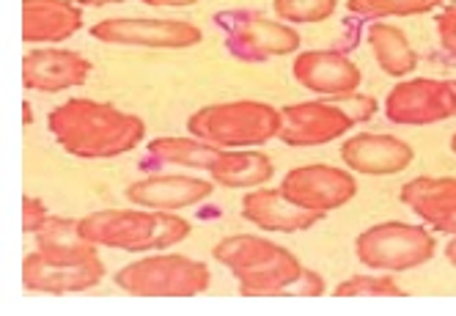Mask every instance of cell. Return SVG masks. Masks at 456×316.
Masks as SVG:
<instances>
[{"label":"cell","instance_id":"obj_1","mask_svg":"<svg viewBox=\"0 0 456 316\" xmlns=\"http://www.w3.org/2000/svg\"><path fill=\"white\" fill-rule=\"evenodd\" d=\"M47 126L63 151L80 160H113L146 138L141 116L96 100H69L47 116Z\"/></svg>","mask_w":456,"mask_h":316},{"label":"cell","instance_id":"obj_2","mask_svg":"<svg viewBox=\"0 0 456 316\" xmlns=\"http://www.w3.org/2000/svg\"><path fill=\"white\" fill-rule=\"evenodd\" d=\"M212 256L240 280L245 297H281L305 270L291 250L256 234L220 239Z\"/></svg>","mask_w":456,"mask_h":316},{"label":"cell","instance_id":"obj_3","mask_svg":"<svg viewBox=\"0 0 456 316\" xmlns=\"http://www.w3.org/2000/svg\"><path fill=\"white\" fill-rule=\"evenodd\" d=\"M192 226L184 217L162 209H102L80 217V234L96 247L129 253L166 250L187 239Z\"/></svg>","mask_w":456,"mask_h":316},{"label":"cell","instance_id":"obj_4","mask_svg":"<svg viewBox=\"0 0 456 316\" xmlns=\"http://www.w3.org/2000/svg\"><path fill=\"white\" fill-rule=\"evenodd\" d=\"M281 110L258 100L217 102L195 110L187 118V133L220 149L262 146L278 138Z\"/></svg>","mask_w":456,"mask_h":316},{"label":"cell","instance_id":"obj_5","mask_svg":"<svg viewBox=\"0 0 456 316\" xmlns=\"http://www.w3.org/2000/svg\"><path fill=\"white\" fill-rule=\"evenodd\" d=\"M212 272L204 262L182 253H159L116 272L118 289L135 297H192L209 289Z\"/></svg>","mask_w":456,"mask_h":316},{"label":"cell","instance_id":"obj_6","mask_svg":"<svg viewBox=\"0 0 456 316\" xmlns=\"http://www.w3.org/2000/svg\"><path fill=\"white\" fill-rule=\"evenodd\" d=\"M435 237L412 223H377L354 239V253L363 267L379 272H407L435 259Z\"/></svg>","mask_w":456,"mask_h":316},{"label":"cell","instance_id":"obj_7","mask_svg":"<svg viewBox=\"0 0 456 316\" xmlns=\"http://www.w3.org/2000/svg\"><path fill=\"white\" fill-rule=\"evenodd\" d=\"M225 28V47L237 61L262 63L300 50V34L283 20H270L256 12H225L217 17Z\"/></svg>","mask_w":456,"mask_h":316},{"label":"cell","instance_id":"obj_8","mask_svg":"<svg viewBox=\"0 0 456 316\" xmlns=\"http://www.w3.org/2000/svg\"><path fill=\"white\" fill-rule=\"evenodd\" d=\"M91 36L105 45L149 47V50H187L195 47L204 34L187 20H143V17H113L91 25Z\"/></svg>","mask_w":456,"mask_h":316},{"label":"cell","instance_id":"obj_9","mask_svg":"<svg viewBox=\"0 0 456 316\" xmlns=\"http://www.w3.org/2000/svg\"><path fill=\"white\" fill-rule=\"evenodd\" d=\"M387 121L402 126H427L456 116V91L451 80L415 77L399 83L385 100Z\"/></svg>","mask_w":456,"mask_h":316},{"label":"cell","instance_id":"obj_10","mask_svg":"<svg viewBox=\"0 0 456 316\" xmlns=\"http://www.w3.org/2000/svg\"><path fill=\"white\" fill-rule=\"evenodd\" d=\"M281 193L303 209L328 215L333 209L346 207L354 199L357 182L346 168L316 163V166L291 168L281 179Z\"/></svg>","mask_w":456,"mask_h":316},{"label":"cell","instance_id":"obj_11","mask_svg":"<svg viewBox=\"0 0 456 316\" xmlns=\"http://www.w3.org/2000/svg\"><path fill=\"white\" fill-rule=\"evenodd\" d=\"M354 121L333 102H297L281 110L278 138L286 146H322L338 141Z\"/></svg>","mask_w":456,"mask_h":316},{"label":"cell","instance_id":"obj_12","mask_svg":"<svg viewBox=\"0 0 456 316\" xmlns=\"http://www.w3.org/2000/svg\"><path fill=\"white\" fill-rule=\"evenodd\" d=\"M105 278L100 256L86 262H50L42 253H28L22 262V287L39 295H72L94 289Z\"/></svg>","mask_w":456,"mask_h":316},{"label":"cell","instance_id":"obj_13","mask_svg":"<svg viewBox=\"0 0 456 316\" xmlns=\"http://www.w3.org/2000/svg\"><path fill=\"white\" fill-rule=\"evenodd\" d=\"M291 75L295 80L322 97H346L361 88V69L346 53L341 50H308L300 53L291 63Z\"/></svg>","mask_w":456,"mask_h":316},{"label":"cell","instance_id":"obj_14","mask_svg":"<svg viewBox=\"0 0 456 316\" xmlns=\"http://www.w3.org/2000/svg\"><path fill=\"white\" fill-rule=\"evenodd\" d=\"M91 75V61L75 50L42 47L30 50L22 58V83L30 91L58 93L67 88H77Z\"/></svg>","mask_w":456,"mask_h":316},{"label":"cell","instance_id":"obj_15","mask_svg":"<svg viewBox=\"0 0 456 316\" xmlns=\"http://www.w3.org/2000/svg\"><path fill=\"white\" fill-rule=\"evenodd\" d=\"M341 160L349 171L363 176H394L412 166L415 151L410 143L382 133L352 135L341 146Z\"/></svg>","mask_w":456,"mask_h":316},{"label":"cell","instance_id":"obj_16","mask_svg":"<svg viewBox=\"0 0 456 316\" xmlns=\"http://www.w3.org/2000/svg\"><path fill=\"white\" fill-rule=\"evenodd\" d=\"M402 204L440 234L456 237V179L418 176L402 187Z\"/></svg>","mask_w":456,"mask_h":316},{"label":"cell","instance_id":"obj_17","mask_svg":"<svg viewBox=\"0 0 456 316\" xmlns=\"http://www.w3.org/2000/svg\"><path fill=\"white\" fill-rule=\"evenodd\" d=\"M242 217L248 223L265 229V231H275V234H297L305 231L311 226H316L324 217L322 212H311L297 207L295 201H289L281 187L278 190H253L242 199Z\"/></svg>","mask_w":456,"mask_h":316},{"label":"cell","instance_id":"obj_18","mask_svg":"<svg viewBox=\"0 0 456 316\" xmlns=\"http://www.w3.org/2000/svg\"><path fill=\"white\" fill-rule=\"evenodd\" d=\"M215 184L207 179H192V176H146L135 184L126 187V199L146 207V209H162V212H176L201 204L212 196Z\"/></svg>","mask_w":456,"mask_h":316},{"label":"cell","instance_id":"obj_19","mask_svg":"<svg viewBox=\"0 0 456 316\" xmlns=\"http://www.w3.org/2000/svg\"><path fill=\"white\" fill-rule=\"evenodd\" d=\"M83 28V12L69 0H22V39L28 45H58Z\"/></svg>","mask_w":456,"mask_h":316},{"label":"cell","instance_id":"obj_20","mask_svg":"<svg viewBox=\"0 0 456 316\" xmlns=\"http://www.w3.org/2000/svg\"><path fill=\"white\" fill-rule=\"evenodd\" d=\"M39 253L50 262H86L100 256L96 245L80 234V220L50 215L47 223L37 231Z\"/></svg>","mask_w":456,"mask_h":316},{"label":"cell","instance_id":"obj_21","mask_svg":"<svg viewBox=\"0 0 456 316\" xmlns=\"http://www.w3.org/2000/svg\"><path fill=\"white\" fill-rule=\"evenodd\" d=\"M366 39L385 75L404 77L418 67V53L402 28L387 25V22H371L366 30Z\"/></svg>","mask_w":456,"mask_h":316},{"label":"cell","instance_id":"obj_22","mask_svg":"<svg viewBox=\"0 0 456 316\" xmlns=\"http://www.w3.org/2000/svg\"><path fill=\"white\" fill-rule=\"evenodd\" d=\"M215 184L223 187H258L273 179L275 166L265 151H220L215 166L209 168Z\"/></svg>","mask_w":456,"mask_h":316},{"label":"cell","instance_id":"obj_23","mask_svg":"<svg viewBox=\"0 0 456 316\" xmlns=\"http://www.w3.org/2000/svg\"><path fill=\"white\" fill-rule=\"evenodd\" d=\"M220 146H212L201 138H154L149 143V154L159 163L168 166H182V168H195V171H209L215 160L220 157Z\"/></svg>","mask_w":456,"mask_h":316},{"label":"cell","instance_id":"obj_24","mask_svg":"<svg viewBox=\"0 0 456 316\" xmlns=\"http://www.w3.org/2000/svg\"><path fill=\"white\" fill-rule=\"evenodd\" d=\"M349 12L363 17V20H382V17H415V14H429L445 0H349Z\"/></svg>","mask_w":456,"mask_h":316},{"label":"cell","instance_id":"obj_25","mask_svg":"<svg viewBox=\"0 0 456 316\" xmlns=\"http://www.w3.org/2000/svg\"><path fill=\"white\" fill-rule=\"evenodd\" d=\"M336 297H404V289L390 275H352L333 289Z\"/></svg>","mask_w":456,"mask_h":316},{"label":"cell","instance_id":"obj_26","mask_svg":"<svg viewBox=\"0 0 456 316\" xmlns=\"http://www.w3.org/2000/svg\"><path fill=\"white\" fill-rule=\"evenodd\" d=\"M338 6V0H273L278 20L295 25H314L328 20Z\"/></svg>","mask_w":456,"mask_h":316},{"label":"cell","instance_id":"obj_27","mask_svg":"<svg viewBox=\"0 0 456 316\" xmlns=\"http://www.w3.org/2000/svg\"><path fill=\"white\" fill-rule=\"evenodd\" d=\"M354 124H361V121H369L374 113H377V100L374 97H363V93H346V97H336V102Z\"/></svg>","mask_w":456,"mask_h":316},{"label":"cell","instance_id":"obj_28","mask_svg":"<svg viewBox=\"0 0 456 316\" xmlns=\"http://www.w3.org/2000/svg\"><path fill=\"white\" fill-rule=\"evenodd\" d=\"M435 25H437V36H440L443 50L456 58V0H448V4L440 9Z\"/></svg>","mask_w":456,"mask_h":316},{"label":"cell","instance_id":"obj_29","mask_svg":"<svg viewBox=\"0 0 456 316\" xmlns=\"http://www.w3.org/2000/svg\"><path fill=\"white\" fill-rule=\"evenodd\" d=\"M47 217L50 212L42 199H34V196L22 199V231L25 234H37L47 223Z\"/></svg>","mask_w":456,"mask_h":316},{"label":"cell","instance_id":"obj_30","mask_svg":"<svg viewBox=\"0 0 456 316\" xmlns=\"http://www.w3.org/2000/svg\"><path fill=\"white\" fill-rule=\"evenodd\" d=\"M324 289H328V287H324V278L305 267L300 272V278L291 283V287L283 295H291V297H319V295H324Z\"/></svg>","mask_w":456,"mask_h":316},{"label":"cell","instance_id":"obj_31","mask_svg":"<svg viewBox=\"0 0 456 316\" xmlns=\"http://www.w3.org/2000/svg\"><path fill=\"white\" fill-rule=\"evenodd\" d=\"M146 6H168V9H184V6H199L201 0H141Z\"/></svg>","mask_w":456,"mask_h":316},{"label":"cell","instance_id":"obj_32","mask_svg":"<svg viewBox=\"0 0 456 316\" xmlns=\"http://www.w3.org/2000/svg\"><path fill=\"white\" fill-rule=\"evenodd\" d=\"M83 6H91V9H100V6H116V4H124V0H77Z\"/></svg>","mask_w":456,"mask_h":316},{"label":"cell","instance_id":"obj_33","mask_svg":"<svg viewBox=\"0 0 456 316\" xmlns=\"http://www.w3.org/2000/svg\"><path fill=\"white\" fill-rule=\"evenodd\" d=\"M445 259L456 267V237H451V242L445 245Z\"/></svg>","mask_w":456,"mask_h":316},{"label":"cell","instance_id":"obj_34","mask_svg":"<svg viewBox=\"0 0 456 316\" xmlns=\"http://www.w3.org/2000/svg\"><path fill=\"white\" fill-rule=\"evenodd\" d=\"M22 113H25V116H22V121H25V124L34 121V113H30V105H28V102H22Z\"/></svg>","mask_w":456,"mask_h":316},{"label":"cell","instance_id":"obj_35","mask_svg":"<svg viewBox=\"0 0 456 316\" xmlns=\"http://www.w3.org/2000/svg\"><path fill=\"white\" fill-rule=\"evenodd\" d=\"M451 151H453V154H456V135H453V138H451Z\"/></svg>","mask_w":456,"mask_h":316},{"label":"cell","instance_id":"obj_36","mask_svg":"<svg viewBox=\"0 0 456 316\" xmlns=\"http://www.w3.org/2000/svg\"><path fill=\"white\" fill-rule=\"evenodd\" d=\"M451 83H453V91H456V80H451Z\"/></svg>","mask_w":456,"mask_h":316}]
</instances>
